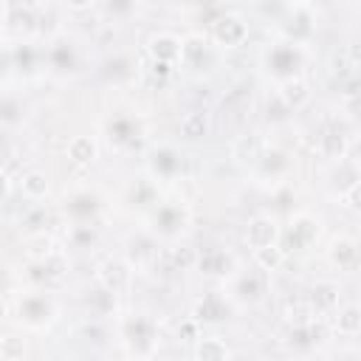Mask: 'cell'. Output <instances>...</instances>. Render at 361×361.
<instances>
[{
    "instance_id": "obj_23",
    "label": "cell",
    "mask_w": 361,
    "mask_h": 361,
    "mask_svg": "<svg viewBox=\"0 0 361 361\" xmlns=\"http://www.w3.org/2000/svg\"><path fill=\"white\" fill-rule=\"evenodd\" d=\"M209 59V39L200 34H189L180 39V62L192 71H200Z\"/></svg>"
},
{
    "instance_id": "obj_31",
    "label": "cell",
    "mask_w": 361,
    "mask_h": 361,
    "mask_svg": "<svg viewBox=\"0 0 361 361\" xmlns=\"http://www.w3.org/2000/svg\"><path fill=\"white\" fill-rule=\"evenodd\" d=\"M206 130H209V116H206L203 110H192V113H186V116L180 118V135L189 138V141L203 138Z\"/></svg>"
},
{
    "instance_id": "obj_13",
    "label": "cell",
    "mask_w": 361,
    "mask_h": 361,
    "mask_svg": "<svg viewBox=\"0 0 361 361\" xmlns=\"http://www.w3.org/2000/svg\"><path fill=\"white\" fill-rule=\"evenodd\" d=\"M102 209V200L96 192L90 189H76L65 197V214L73 220V223H90L96 217V212Z\"/></svg>"
},
{
    "instance_id": "obj_34",
    "label": "cell",
    "mask_w": 361,
    "mask_h": 361,
    "mask_svg": "<svg viewBox=\"0 0 361 361\" xmlns=\"http://www.w3.org/2000/svg\"><path fill=\"white\" fill-rule=\"evenodd\" d=\"M336 330L341 333V336H358V330H361V310L355 307V305H350V307H344V310H338V319H336Z\"/></svg>"
},
{
    "instance_id": "obj_16",
    "label": "cell",
    "mask_w": 361,
    "mask_h": 361,
    "mask_svg": "<svg viewBox=\"0 0 361 361\" xmlns=\"http://www.w3.org/2000/svg\"><path fill=\"white\" fill-rule=\"evenodd\" d=\"M39 11L31 0H8L6 3V25L17 31H37Z\"/></svg>"
},
{
    "instance_id": "obj_41",
    "label": "cell",
    "mask_w": 361,
    "mask_h": 361,
    "mask_svg": "<svg viewBox=\"0 0 361 361\" xmlns=\"http://www.w3.org/2000/svg\"><path fill=\"white\" fill-rule=\"evenodd\" d=\"M28 259H42L48 254H54V240L45 234V231H37V234H28Z\"/></svg>"
},
{
    "instance_id": "obj_26",
    "label": "cell",
    "mask_w": 361,
    "mask_h": 361,
    "mask_svg": "<svg viewBox=\"0 0 361 361\" xmlns=\"http://www.w3.org/2000/svg\"><path fill=\"white\" fill-rule=\"evenodd\" d=\"M158 259V248H155V237L152 234H141L135 240H130V268L133 265H149Z\"/></svg>"
},
{
    "instance_id": "obj_40",
    "label": "cell",
    "mask_w": 361,
    "mask_h": 361,
    "mask_svg": "<svg viewBox=\"0 0 361 361\" xmlns=\"http://www.w3.org/2000/svg\"><path fill=\"white\" fill-rule=\"evenodd\" d=\"M130 200L138 203V206H144V209H152V206L158 203V189H155V183H152V180H135Z\"/></svg>"
},
{
    "instance_id": "obj_12",
    "label": "cell",
    "mask_w": 361,
    "mask_h": 361,
    "mask_svg": "<svg viewBox=\"0 0 361 361\" xmlns=\"http://www.w3.org/2000/svg\"><path fill=\"white\" fill-rule=\"evenodd\" d=\"M212 39L217 45L237 48V45H243L248 39V25L240 17H234V14H223V17H217L212 23Z\"/></svg>"
},
{
    "instance_id": "obj_14",
    "label": "cell",
    "mask_w": 361,
    "mask_h": 361,
    "mask_svg": "<svg viewBox=\"0 0 361 361\" xmlns=\"http://www.w3.org/2000/svg\"><path fill=\"white\" fill-rule=\"evenodd\" d=\"M279 240V226L271 214H257L254 220H248V228H245V243L257 251V248H265V245H274Z\"/></svg>"
},
{
    "instance_id": "obj_22",
    "label": "cell",
    "mask_w": 361,
    "mask_h": 361,
    "mask_svg": "<svg viewBox=\"0 0 361 361\" xmlns=\"http://www.w3.org/2000/svg\"><path fill=\"white\" fill-rule=\"evenodd\" d=\"M130 274H133L130 262H124V259H104L99 265V285H104L113 293H118V290H124L130 285Z\"/></svg>"
},
{
    "instance_id": "obj_30",
    "label": "cell",
    "mask_w": 361,
    "mask_h": 361,
    "mask_svg": "<svg viewBox=\"0 0 361 361\" xmlns=\"http://www.w3.org/2000/svg\"><path fill=\"white\" fill-rule=\"evenodd\" d=\"M20 189H23V195H25L28 200H42V197L48 195V178H45V172H39V169L23 172Z\"/></svg>"
},
{
    "instance_id": "obj_29",
    "label": "cell",
    "mask_w": 361,
    "mask_h": 361,
    "mask_svg": "<svg viewBox=\"0 0 361 361\" xmlns=\"http://www.w3.org/2000/svg\"><path fill=\"white\" fill-rule=\"evenodd\" d=\"M96 141L90 135H76L71 144H68V155L73 164H82V166H90L96 161Z\"/></svg>"
},
{
    "instance_id": "obj_46",
    "label": "cell",
    "mask_w": 361,
    "mask_h": 361,
    "mask_svg": "<svg viewBox=\"0 0 361 361\" xmlns=\"http://www.w3.org/2000/svg\"><path fill=\"white\" fill-rule=\"evenodd\" d=\"M8 189H11V183H8V175L0 169V203L8 197Z\"/></svg>"
},
{
    "instance_id": "obj_6",
    "label": "cell",
    "mask_w": 361,
    "mask_h": 361,
    "mask_svg": "<svg viewBox=\"0 0 361 361\" xmlns=\"http://www.w3.org/2000/svg\"><path fill=\"white\" fill-rule=\"evenodd\" d=\"M279 28H282L285 39L305 45V42L313 37V31H316V17H313L310 6H305V3H290L288 11H285L282 20H279Z\"/></svg>"
},
{
    "instance_id": "obj_3",
    "label": "cell",
    "mask_w": 361,
    "mask_h": 361,
    "mask_svg": "<svg viewBox=\"0 0 361 361\" xmlns=\"http://www.w3.org/2000/svg\"><path fill=\"white\" fill-rule=\"evenodd\" d=\"M121 341L127 344L130 355H152L158 347V324L147 313H133L121 322Z\"/></svg>"
},
{
    "instance_id": "obj_33",
    "label": "cell",
    "mask_w": 361,
    "mask_h": 361,
    "mask_svg": "<svg viewBox=\"0 0 361 361\" xmlns=\"http://www.w3.org/2000/svg\"><path fill=\"white\" fill-rule=\"evenodd\" d=\"M195 355L203 358V361H220V358H228L231 350H228L226 341H220L217 336H209V338H200V341H197Z\"/></svg>"
},
{
    "instance_id": "obj_37",
    "label": "cell",
    "mask_w": 361,
    "mask_h": 361,
    "mask_svg": "<svg viewBox=\"0 0 361 361\" xmlns=\"http://www.w3.org/2000/svg\"><path fill=\"white\" fill-rule=\"evenodd\" d=\"M37 59H39V54H37L28 42H23V45H17V48L11 51V68H20V71H25V73H34Z\"/></svg>"
},
{
    "instance_id": "obj_39",
    "label": "cell",
    "mask_w": 361,
    "mask_h": 361,
    "mask_svg": "<svg viewBox=\"0 0 361 361\" xmlns=\"http://www.w3.org/2000/svg\"><path fill=\"white\" fill-rule=\"evenodd\" d=\"M68 243L73 248H90L96 243V228L90 223H73L68 228Z\"/></svg>"
},
{
    "instance_id": "obj_10",
    "label": "cell",
    "mask_w": 361,
    "mask_h": 361,
    "mask_svg": "<svg viewBox=\"0 0 361 361\" xmlns=\"http://www.w3.org/2000/svg\"><path fill=\"white\" fill-rule=\"evenodd\" d=\"M141 135H144V130H141L138 118H133V116H113L107 121V141L116 149H135Z\"/></svg>"
},
{
    "instance_id": "obj_1",
    "label": "cell",
    "mask_w": 361,
    "mask_h": 361,
    "mask_svg": "<svg viewBox=\"0 0 361 361\" xmlns=\"http://www.w3.org/2000/svg\"><path fill=\"white\" fill-rule=\"evenodd\" d=\"M189 209L183 200H158L149 209V234L158 240H175L189 226Z\"/></svg>"
},
{
    "instance_id": "obj_35",
    "label": "cell",
    "mask_w": 361,
    "mask_h": 361,
    "mask_svg": "<svg viewBox=\"0 0 361 361\" xmlns=\"http://www.w3.org/2000/svg\"><path fill=\"white\" fill-rule=\"evenodd\" d=\"M23 116H25V107L17 96H0V124L14 127L23 121Z\"/></svg>"
},
{
    "instance_id": "obj_18",
    "label": "cell",
    "mask_w": 361,
    "mask_h": 361,
    "mask_svg": "<svg viewBox=\"0 0 361 361\" xmlns=\"http://www.w3.org/2000/svg\"><path fill=\"white\" fill-rule=\"evenodd\" d=\"M327 257H330V262H333L338 271L350 274V271H355V268H358V243H355L353 237L341 234V237H336V240L330 243Z\"/></svg>"
},
{
    "instance_id": "obj_38",
    "label": "cell",
    "mask_w": 361,
    "mask_h": 361,
    "mask_svg": "<svg viewBox=\"0 0 361 361\" xmlns=\"http://www.w3.org/2000/svg\"><path fill=\"white\" fill-rule=\"evenodd\" d=\"M133 76H135V71H133L130 56H116V59L107 62V79H110V82L124 85V82H130Z\"/></svg>"
},
{
    "instance_id": "obj_36",
    "label": "cell",
    "mask_w": 361,
    "mask_h": 361,
    "mask_svg": "<svg viewBox=\"0 0 361 361\" xmlns=\"http://www.w3.org/2000/svg\"><path fill=\"white\" fill-rule=\"evenodd\" d=\"M254 259H257V268H262V271H276V268L282 265V259H285V251L279 248V243H274V245L257 248V251H254Z\"/></svg>"
},
{
    "instance_id": "obj_5",
    "label": "cell",
    "mask_w": 361,
    "mask_h": 361,
    "mask_svg": "<svg viewBox=\"0 0 361 361\" xmlns=\"http://www.w3.org/2000/svg\"><path fill=\"white\" fill-rule=\"evenodd\" d=\"M17 316L23 324L34 327V330H42L48 327L54 319H56V302L45 293V290H34V293H25L20 302H17Z\"/></svg>"
},
{
    "instance_id": "obj_19",
    "label": "cell",
    "mask_w": 361,
    "mask_h": 361,
    "mask_svg": "<svg viewBox=\"0 0 361 361\" xmlns=\"http://www.w3.org/2000/svg\"><path fill=\"white\" fill-rule=\"evenodd\" d=\"M195 262L206 276H231L234 271V257L226 248H206L203 254L195 257Z\"/></svg>"
},
{
    "instance_id": "obj_49",
    "label": "cell",
    "mask_w": 361,
    "mask_h": 361,
    "mask_svg": "<svg viewBox=\"0 0 361 361\" xmlns=\"http://www.w3.org/2000/svg\"><path fill=\"white\" fill-rule=\"evenodd\" d=\"M6 310H8V307H6V302H3V299H0V319H3V316H6Z\"/></svg>"
},
{
    "instance_id": "obj_27",
    "label": "cell",
    "mask_w": 361,
    "mask_h": 361,
    "mask_svg": "<svg viewBox=\"0 0 361 361\" xmlns=\"http://www.w3.org/2000/svg\"><path fill=\"white\" fill-rule=\"evenodd\" d=\"M259 152H262V141L257 135H240L234 141V147H231V158L237 164H243V166H254V161L259 158Z\"/></svg>"
},
{
    "instance_id": "obj_9",
    "label": "cell",
    "mask_w": 361,
    "mask_h": 361,
    "mask_svg": "<svg viewBox=\"0 0 361 361\" xmlns=\"http://www.w3.org/2000/svg\"><path fill=\"white\" fill-rule=\"evenodd\" d=\"M350 138H353V127H350L344 118H336V121H330V124L322 130V135H319V152H322L324 158L338 161V158L347 155Z\"/></svg>"
},
{
    "instance_id": "obj_21",
    "label": "cell",
    "mask_w": 361,
    "mask_h": 361,
    "mask_svg": "<svg viewBox=\"0 0 361 361\" xmlns=\"http://www.w3.org/2000/svg\"><path fill=\"white\" fill-rule=\"evenodd\" d=\"M48 65L56 73H73L79 68V54L71 39H54L48 48Z\"/></svg>"
},
{
    "instance_id": "obj_11",
    "label": "cell",
    "mask_w": 361,
    "mask_h": 361,
    "mask_svg": "<svg viewBox=\"0 0 361 361\" xmlns=\"http://www.w3.org/2000/svg\"><path fill=\"white\" fill-rule=\"evenodd\" d=\"M65 274H68V262H65L62 254L54 251L42 259H31V274L28 276L42 288H56V285H62Z\"/></svg>"
},
{
    "instance_id": "obj_8",
    "label": "cell",
    "mask_w": 361,
    "mask_h": 361,
    "mask_svg": "<svg viewBox=\"0 0 361 361\" xmlns=\"http://www.w3.org/2000/svg\"><path fill=\"white\" fill-rule=\"evenodd\" d=\"M183 164H186V158L172 144L152 147V152H149V172L158 180H178L183 175Z\"/></svg>"
},
{
    "instance_id": "obj_47",
    "label": "cell",
    "mask_w": 361,
    "mask_h": 361,
    "mask_svg": "<svg viewBox=\"0 0 361 361\" xmlns=\"http://www.w3.org/2000/svg\"><path fill=\"white\" fill-rule=\"evenodd\" d=\"M71 8H87V6H93V0H65Z\"/></svg>"
},
{
    "instance_id": "obj_7",
    "label": "cell",
    "mask_w": 361,
    "mask_h": 361,
    "mask_svg": "<svg viewBox=\"0 0 361 361\" xmlns=\"http://www.w3.org/2000/svg\"><path fill=\"white\" fill-rule=\"evenodd\" d=\"M290 169H293V158L285 149H276V147H271V149L262 147L259 158L254 161L257 178L259 180H268V183H285L288 175H290Z\"/></svg>"
},
{
    "instance_id": "obj_15",
    "label": "cell",
    "mask_w": 361,
    "mask_h": 361,
    "mask_svg": "<svg viewBox=\"0 0 361 361\" xmlns=\"http://www.w3.org/2000/svg\"><path fill=\"white\" fill-rule=\"evenodd\" d=\"M268 282H265V271H245V274H237L234 276V285H231V296L240 299V302H259L262 293H265Z\"/></svg>"
},
{
    "instance_id": "obj_17",
    "label": "cell",
    "mask_w": 361,
    "mask_h": 361,
    "mask_svg": "<svg viewBox=\"0 0 361 361\" xmlns=\"http://www.w3.org/2000/svg\"><path fill=\"white\" fill-rule=\"evenodd\" d=\"M307 305H310V316H327L338 307V285L330 282V279H322L310 288V296H307Z\"/></svg>"
},
{
    "instance_id": "obj_48",
    "label": "cell",
    "mask_w": 361,
    "mask_h": 361,
    "mask_svg": "<svg viewBox=\"0 0 361 361\" xmlns=\"http://www.w3.org/2000/svg\"><path fill=\"white\" fill-rule=\"evenodd\" d=\"M6 68H11V54H3V51H0V76H3Z\"/></svg>"
},
{
    "instance_id": "obj_4",
    "label": "cell",
    "mask_w": 361,
    "mask_h": 361,
    "mask_svg": "<svg viewBox=\"0 0 361 361\" xmlns=\"http://www.w3.org/2000/svg\"><path fill=\"white\" fill-rule=\"evenodd\" d=\"M319 237V220L307 212H299L290 217V223L285 228H279V248L288 254V251H302L307 248L313 240Z\"/></svg>"
},
{
    "instance_id": "obj_25",
    "label": "cell",
    "mask_w": 361,
    "mask_h": 361,
    "mask_svg": "<svg viewBox=\"0 0 361 361\" xmlns=\"http://www.w3.org/2000/svg\"><path fill=\"white\" fill-rule=\"evenodd\" d=\"M276 96H279V99L285 102V107L293 113V110H299V107H305V104L310 102V87L305 85V79H302V76H293V79L279 82Z\"/></svg>"
},
{
    "instance_id": "obj_20",
    "label": "cell",
    "mask_w": 361,
    "mask_h": 361,
    "mask_svg": "<svg viewBox=\"0 0 361 361\" xmlns=\"http://www.w3.org/2000/svg\"><path fill=\"white\" fill-rule=\"evenodd\" d=\"M147 54H149L152 59H158V62L175 65V62H180V37L166 34V31L152 34L149 42H147Z\"/></svg>"
},
{
    "instance_id": "obj_43",
    "label": "cell",
    "mask_w": 361,
    "mask_h": 361,
    "mask_svg": "<svg viewBox=\"0 0 361 361\" xmlns=\"http://www.w3.org/2000/svg\"><path fill=\"white\" fill-rule=\"evenodd\" d=\"M25 355V341L17 338V336H6L0 338V358H23Z\"/></svg>"
},
{
    "instance_id": "obj_24",
    "label": "cell",
    "mask_w": 361,
    "mask_h": 361,
    "mask_svg": "<svg viewBox=\"0 0 361 361\" xmlns=\"http://www.w3.org/2000/svg\"><path fill=\"white\" fill-rule=\"evenodd\" d=\"M228 313H231V302H228V296H223L217 290L206 293L203 302L195 307V319L197 322H223Z\"/></svg>"
},
{
    "instance_id": "obj_45",
    "label": "cell",
    "mask_w": 361,
    "mask_h": 361,
    "mask_svg": "<svg viewBox=\"0 0 361 361\" xmlns=\"http://www.w3.org/2000/svg\"><path fill=\"white\" fill-rule=\"evenodd\" d=\"M149 73H152L155 79H169V76H172V65H169V62H158V59H152V62H149Z\"/></svg>"
},
{
    "instance_id": "obj_28",
    "label": "cell",
    "mask_w": 361,
    "mask_h": 361,
    "mask_svg": "<svg viewBox=\"0 0 361 361\" xmlns=\"http://www.w3.org/2000/svg\"><path fill=\"white\" fill-rule=\"evenodd\" d=\"M333 186H336L338 195H344L347 189L358 186V166H355L353 158H347V155L338 158V166H336V172H333Z\"/></svg>"
},
{
    "instance_id": "obj_2",
    "label": "cell",
    "mask_w": 361,
    "mask_h": 361,
    "mask_svg": "<svg viewBox=\"0 0 361 361\" xmlns=\"http://www.w3.org/2000/svg\"><path fill=\"white\" fill-rule=\"evenodd\" d=\"M305 59H307V54H305V45L302 42L282 39V42H274L265 51V71L276 82H285V79H293V76L302 73Z\"/></svg>"
},
{
    "instance_id": "obj_42",
    "label": "cell",
    "mask_w": 361,
    "mask_h": 361,
    "mask_svg": "<svg viewBox=\"0 0 361 361\" xmlns=\"http://www.w3.org/2000/svg\"><path fill=\"white\" fill-rule=\"evenodd\" d=\"M288 0H257V8H259V14L265 17V20H274V23H279L282 20V14L288 11Z\"/></svg>"
},
{
    "instance_id": "obj_44",
    "label": "cell",
    "mask_w": 361,
    "mask_h": 361,
    "mask_svg": "<svg viewBox=\"0 0 361 361\" xmlns=\"http://www.w3.org/2000/svg\"><path fill=\"white\" fill-rule=\"evenodd\" d=\"M107 3V14L116 20H127L135 11V0H104Z\"/></svg>"
},
{
    "instance_id": "obj_32",
    "label": "cell",
    "mask_w": 361,
    "mask_h": 361,
    "mask_svg": "<svg viewBox=\"0 0 361 361\" xmlns=\"http://www.w3.org/2000/svg\"><path fill=\"white\" fill-rule=\"evenodd\" d=\"M85 302H87V307H90L93 316H107V313H113V307H116V293H113L110 288L99 285L96 290H90V296H87Z\"/></svg>"
}]
</instances>
